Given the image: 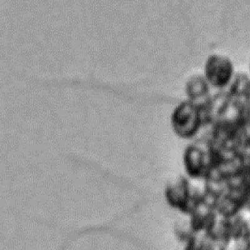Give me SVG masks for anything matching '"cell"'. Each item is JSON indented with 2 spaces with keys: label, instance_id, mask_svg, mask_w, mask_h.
<instances>
[{
  "label": "cell",
  "instance_id": "6da1fadb",
  "mask_svg": "<svg viewBox=\"0 0 250 250\" xmlns=\"http://www.w3.org/2000/svg\"><path fill=\"white\" fill-rule=\"evenodd\" d=\"M165 197L171 207L188 215L203 203V190L193 187L189 179L184 175L176 177L168 184Z\"/></svg>",
  "mask_w": 250,
  "mask_h": 250
},
{
  "label": "cell",
  "instance_id": "7a4b0ae2",
  "mask_svg": "<svg viewBox=\"0 0 250 250\" xmlns=\"http://www.w3.org/2000/svg\"><path fill=\"white\" fill-rule=\"evenodd\" d=\"M171 122L174 131L178 137L191 138L203 125L201 107L189 100L181 102L174 109Z\"/></svg>",
  "mask_w": 250,
  "mask_h": 250
},
{
  "label": "cell",
  "instance_id": "3957f363",
  "mask_svg": "<svg viewBox=\"0 0 250 250\" xmlns=\"http://www.w3.org/2000/svg\"><path fill=\"white\" fill-rule=\"evenodd\" d=\"M184 169L193 179H207L212 172L208 144L194 143L186 147L184 153Z\"/></svg>",
  "mask_w": 250,
  "mask_h": 250
},
{
  "label": "cell",
  "instance_id": "277c9868",
  "mask_svg": "<svg viewBox=\"0 0 250 250\" xmlns=\"http://www.w3.org/2000/svg\"><path fill=\"white\" fill-rule=\"evenodd\" d=\"M204 73L205 78L209 84L217 88H222L232 80L233 65L228 57L214 54L206 60Z\"/></svg>",
  "mask_w": 250,
  "mask_h": 250
},
{
  "label": "cell",
  "instance_id": "5b68a950",
  "mask_svg": "<svg viewBox=\"0 0 250 250\" xmlns=\"http://www.w3.org/2000/svg\"><path fill=\"white\" fill-rule=\"evenodd\" d=\"M249 194L241 190L227 188L216 206L218 214L223 217L230 218L241 213L243 207L248 201Z\"/></svg>",
  "mask_w": 250,
  "mask_h": 250
},
{
  "label": "cell",
  "instance_id": "8992f818",
  "mask_svg": "<svg viewBox=\"0 0 250 250\" xmlns=\"http://www.w3.org/2000/svg\"><path fill=\"white\" fill-rule=\"evenodd\" d=\"M188 220L194 233H206L217 217L213 208L202 203L188 214Z\"/></svg>",
  "mask_w": 250,
  "mask_h": 250
},
{
  "label": "cell",
  "instance_id": "52a82bcc",
  "mask_svg": "<svg viewBox=\"0 0 250 250\" xmlns=\"http://www.w3.org/2000/svg\"><path fill=\"white\" fill-rule=\"evenodd\" d=\"M209 83L200 74L191 76L186 83L185 91L191 102L202 105L209 99Z\"/></svg>",
  "mask_w": 250,
  "mask_h": 250
},
{
  "label": "cell",
  "instance_id": "ba28073f",
  "mask_svg": "<svg viewBox=\"0 0 250 250\" xmlns=\"http://www.w3.org/2000/svg\"><path fill=\"white\" fill-rule=\"evenodd\" d=\"M205 234L213 241L229 242L232 240L230 219L218 214L210 229Z\"/></svg>",
  "mask_w": 250,
  "mask_h": 250
},
{
  "label": "cell",
  "instance_id": "9c48e42d",
  "mask_svg": "<svg viewBox=\"0 0 250 250\" xmlns=\"http://www.w3.org/2000/svg\"><path fill=\"white\" fill-rule=\"evenodd\" d=\"M229 94L234 99H250V78L246 74H238L231 84Z\"/></svg>",
  "mask_w": 250,
  "mask_h": 250
},
{
  "label": "cell",
  "instance_id": "30bf717a",
  "mask_svg": "<svg viewBox=\"0 0 250 250\" xmlns=\"http://www.w3.org/2000/svg\"><path fill=\"white\" fill-rule=\"evenodd\" d=\"M185 243L184 250H209L210 239L205 233H194Z\"/></svg>",
  "mask_w": 250,
  "mask_h": 250
},
{
  "label": "cell",
  "instance_id": "8fae6325",
  "mask_svg": "<svg viewBox=\"0 0 250 250\" xmlns=\"http://www.w3.org/2000/svg\"><path fill=\"white\" fill-rule=\"evenodd\" d=\"M209 239H210V238H209ZM228 250V243L222 242V241H213V240L210 239L209 250Z\"/></svg>",
  "mask_w": 250,
  "mask_h": 250
},
{
  "label": "cell",
  "instance_id": "7c38bea8",
  "mask_svg": "<svg viewBox=\"0 0 250 250\" xmlns=\"http://www.w3.org/2000/svg\"></svg>",
  "mask_w": 250,
  "mask_h": 250
}]
</instances>
